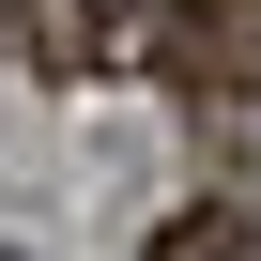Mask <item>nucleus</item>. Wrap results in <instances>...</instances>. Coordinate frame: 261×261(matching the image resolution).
<instances>
[{"label": "nucleus", "mask_w": 261, "mask_h": 261, "mask_svg": "<svg viewBox=\"0 0 261 261\" xmlns=\"http://www.w3.org/2000/svg\"><path fill=\"white\" fill-rule=\"evenodd\" d=\"M0 261H16V246H0Z\"/></svg>", "instance_id": "obj_3"}, {"label": "nucleus", "mask_w": 261, "mask_h": 261, "mask_svg": "<svg viewBox=\"0 0 261 261\" xmlns=\"http://www.w3.org/2000/svg\"><path fill=\"white\" fill-rule=\"evenodd\" d=\"M154 261H246V200H185L154 230Z\"/></svg>", "instance_id": "obj_2"}, {"label": "nucleus", "mask_w": 261, "mask_h": 261, "mask_svg": "<svg viewBox=\"0 0 261 261\" xmlns=\"http://www.w3.org/2000/svg\"><path fill=\"white\" fill-rule=\"evenodd\" d=\"M169 77H185V92H261V0H185Z\"/></svg>", "instance_id": "obj_1"}]
</instances>
